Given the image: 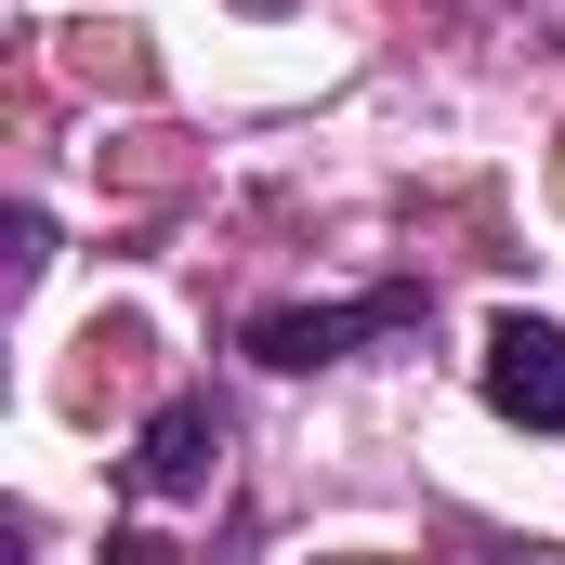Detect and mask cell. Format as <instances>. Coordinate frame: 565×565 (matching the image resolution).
<instances>
[{
    "mask_svg": "<svg viewBox=\"0 0 565 565\" xmlns=\"http://www.w3.org/2000/svg\"><path fill=\"white\" fill-rule=\"evenodd\" d=\"M422 329V289H369V302H277L250 316V355L264 369H342L355 342H408Z\"/></svg>",
    "mask_w": 565,
    "mask_h": 565,
    "instance_id": "2",
    "label": "cell"
},
{
    "mask_svg": "<svg viewBox=\"0 0 565 565\" xmlns=\"http://www.w3.org/2000/svg\"><path fill=\"white\" fill-rule=\"evenodd\" d=\"M473 369H487V408H500V422L565 434V329H553V316H500Z\"/></svg>",
    "mask_w": 565,
    "mask_h": 565,
    "instance_id": "3",
    "label": "cell"
},
{
    "mask_svg": "<svg viewBox=\"0 0 565 565\" xmlns=\"http://www.w3.org/2000/svg\"><path fill=\"white\" fill-rule=\"evenodd\" d=\"M224 408L211 395H171L158 422L132 434V460H119V487H132V513H211L224 500Z\"/></svg>",
    "mask_w": 565,
    "mask_h": 565,
    "instance_id": "1",
    "label": "cell"
},
{
    "mask_svg": "<svg viewBox=\"0 0 565 565\" xmlns=\"http://www.w3.org/2000/svg\"><path fill=\"white\" fill-rule=\"evenodd\" d=\"M106 565H171V553H158V540H106Z\"/></svg>",
    "mask_w": 565,
    "mask_h": 565,
    "instance_id": "4",
    "label": "cell"
}]
</instances>
